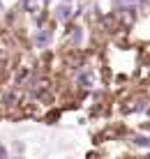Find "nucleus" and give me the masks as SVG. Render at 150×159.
I'll return each instance as SVG.
<instances>
[{"label": "nucleus", "instance_id": "nucleus-2", "mask_svg": "<svg viewBox=\"0 0 150 159\" xmlns=\"http://www.w3.org/2000/svg\"><path fill=\"white\" fill-rule=\"evenodd\" d=\"M58 12H60V14H58L60 19H67V16H69V7H60Z\"/></svg>", "mask_w": 150, "mask_h": 159}, {"label": "nucleus", "instance_id": "nucleus-1", "mask_svg": "<svg viewBox=\"0 0 150 159\" xmlns=\"http://www.w3.org/2000/svg\"><path fill=\"white\" fill-rule=\"evenodd\" d=\"M37 44L46 46V44H49V32H42V35H37Z\"/></svg>", "mask_w": 150, "mask_h": 159}, {"label": "nucleus", "instance_id": "nucleus-3", "mask_svg": "<svg viewBox=\"0 0 150 159\" xmlns=\"http://www.w3.org/2000/svg\"><path fill=\"white\" fill-rule=\"evenodd\" d=\"M0 157H5V148H0Z\"/></svg>", "mask_w": 150, "mask_h": 159}]
</instances>
